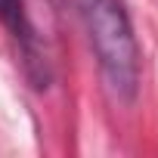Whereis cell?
Returning <instances> with one entry per match:
<instances>
[{"instance_id":"6da1fadb","label":"cell","mask_w":158,"mask_h":158,"mask_svg":"<svg viewBox=\"0 0 158 158\" xmlns=\"http://www.w3.org/2000/svg\"><path fill=\"white\" fill-rule=\"evenodd\" d=\"M102 81L118 102H133L139 87V47L121 0H81Z\"/></svg>"},{"instance_id":"7a4b0ae2","label":"cell","mask_w":158,"mask_h":158,"mask_svg":"<svg viewBox=\"0 0 158 158\" xmlns=\"http://www.w3.org/2000/svg\"><path fill=\"white\" fill-rule=\"evenodd\" d=\"M0 19H3L16 37H28V25H25V10H22V0H0Z\"/></svg>"}]
</instances>
